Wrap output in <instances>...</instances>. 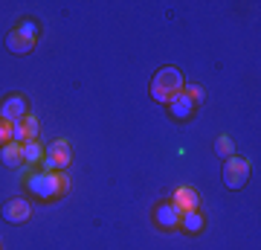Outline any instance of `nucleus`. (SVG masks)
Here are the masks:
<instances>
[{
	"instance_id": "f257e3e1",
	"label": "nucleus",
	"mask_w": 261,
	"mask_h": 250,
	"mask_svg": "<svg viewBox=\"0 0 261 250\" xmlns=\"http://www.w3.org/2000/svg\"><path fill=\"white\" fill-rule=\"evenodd\" d=\"M27 189L35 198H58V195L70 192V177L64 172H35V175H27Z\"/></svg>"
},
{
	"instance_id": "f03ea898",
	"label": "nucleus",
	"mask_w": 261,
	"mask_h": 250,
	"mask_svg": "<svg viewBox=\"0 0 261 250\" xmlns=\"http://www.w3.org/2000/svg\"><path fill=\"white\" fill-rule=\"evenodd\" d=\"M186 87V82H183V73H180L177 67H163V70H157V76H154V82H151V99L160 105H166L174 93H180Z\"/></svg>"
},
{
	"instance_id": "7ed1b4c3",
	"label": "nucleus",
	"mask_w": 261,
	"mask_h": 250,
	"mask_svg": "<svg viewBox=\"0 0 261 250\" xmlns=\"http://www.w3.org/2000/svg\"><path fill=\"white\" fill-rule=\"evenodd\" d=\"M73 163V148H70V140H53L47 148H44V160L38 163L41 172H64Z\"/></svg>"
},
{
	"instance_id": "20e7f679",
	"label": "nucleus",
	"mask_w": 261,
	"mask_h": 250,
	"mask_svg": "<svg viewBox=\"0 0 261 250\" xmlns=\"http://www.w3.org/2000/svg\"><path fill=\"white\" fill-rule=\"evenodd\" d=\"M247 180H250V160L238 157V154L226 157L224 160V184L229 189H244Z\"/></svg>"
},
{
	"instance_id": "39448f33",
	"label": "nucleus",
	"mask_w": 261,
	"mask_h": 250,
	"mask_svg": "<svg viewBox=\"0 0 261 250\" xmlns=\"http://www.w3.org/2000/svg\"><path fill=\"white\" fill-rule=\"evenodd\" d=\"M27 117V99L23 96H18V93H12V96H6L3 102H0V120H6V122H15L23 120Z\"/></svg>"
},
{
	"instance_id": "423d86ee",
	"label": "nucleus",
	"mask_w": 261,
	"mask_h": 250,
	"mask_svg": "<svg viewBox=\"0 0 261 250\" xmlns=\"http://www.w3.org/2000/svg\"><path fill=\"white\" fill-rule=\"evenodd\" d=\"M29 215H32V207H29L27 198H12L3 204V218L9 224H23L29 221Z\"/></svg>"
},
{
	"instance_id": "0eeeda50",
	"label": "nucleus",
	"mask_w": 261,
	"mask_h": 250,
	"mask_svg": "<svg viewBox=\"0 0 261 250\" xmlns=\"http://www.w3.org/2000/svg\"><path fill=\"white\" fill-rule=\"evenodd\" d=\"M12 140L15 143H32V140H38V120L32 117V113H27L23 120H18L15 125H12Z\"/></svg>"
},
{
	"instance_id": "6e6552de",
	"label": "nucleus",
	"mask_w": 261,
	"mask_h": 250,
	"mask_svg": "<svg viewBox=\"0 0 261 250\" xmlns=\"http://www.w3.org/2000/svg\"><path fill=\"white\" fill-rule=\"evenodd\" d=\"M154 221H157L160 227H166V230H177L180 210L171 204V201H166V204H157V210H154Z\"/></svg>"
},
{
	"instance_id": "1a4fd4ad",
	"label": "nucleus",
	"mask_w": 261,
	"mask_h": 250,
	"mask_svg": "<svg viewBox=\"0 0 261 250\" xmlns=\"http://www.w3.org/2000/svg\"><path fill=\"white\" fill-rule=\"evenodd\" d=\"M166 105H168V111H171V117H174V120H189V117L195 113V102H192V99H189L183 90L174 93V96H171Z\"/></svg>"
},
{
	"instance_id": "9d476101",
	"label": "nucleus",
	"mask_w": 261,
	"mask_h": 250,
	"mask_svg": "<svg viewBox=\"0 0 261 250\" xmlns=\"http://www.w3.org/2000/svg\"><path fill=\"white\" fill-rule=\"evenodd\" d=\"M171 204L177 207L180 213H189V210H197L200 198H197V192L192 186H180L177 192H174V198H171Z\"/></svg>"
},
{
	"instance_id": "9b49d317",
	"label": "nucleus",
	"mask_w": 261,
	"mask_h": 250,
	"mask_svg": "<svg viewBox=\"0 0 261 250\" xmlns=\"http://www.w3.org/2000/svg\"><path fill=\"white\" fill-rule=\"evenodd\" d=\"M0 163L3 166H9V169H18V166H23V146L20 143H6V146L0 148Z\"/></svg>"
},
{
	"instance_id": "f8f14e48",
	"label": "nucleus",
	"mask_w": 261,
	"mask_h": 250,
	"mask_svg": "<svg viewBox=\"0 0 261 250\" xmlns=\"http://www.w3.org/2000/svg\"><path fill=\"white\" fill-rule=\"evenodd\" d=\"M6 50H9V53H15V56H27V53H32V50H35V41H29V38L18 35V32L12 29L9 35H6Z\"/></svg>"
},
{
	"instance_id": "ddd939ff",
	"label": "nucleus",
	"mask_w": 261,
	"mask_h": 250,
	"mask_svg": "<svg viewBox=\"0 0 261 250\" xmlns=\"http://www.w3.org/2000/svg\"><path fill=\"white\" fill-rule=\"evenodd\" d=\"M180 230H186V233H200L203 230V215L197 213V210H189V213H180V224H177Z\"/></svg>"
},
{
	"instance_id": "4468645a",
	"label": "nucleus",
	"mask_w": 261,
	"mask_h": 250,
	"mask_svg": "<svg viewBox=\"0 0 261 250\" xmlns=\"http://www.w3.org/2000/svg\"><path fill=\"white\" fill-rule=\"evenodd\" d=\"M44 160V146L32 140V143H23V166H38Z\"/></svg>"
},
{
	"instance_id": "2eb2a0df",
	"label": "nucleus",
	"mask_w": 261,
	"mask_h": 250,
	"mask_svg": "<svg viewBox=\"0 0 261 250\" xmlns=\"http://www.w3.org/2000/svg\"><path fill=\"white\" fill-rule=\"evenodd\" d=\"M215 151H218V157H232L235 154V143H232V137L229 134H221V137L215 140Z\"/></svg>"
},
{
	"instance_id": "dca6fc26",
	"label": "nucleus",
	"mask_w": 261,
	"mask_h": 250,
	"mask_svg": "<svg viewBox=\"0 0 261 250\" xmlns=\"http://www.w3.org/2000/svg\"><path fill=\"white\" fill-rule=\"evenodd\" d=\"M15 32L23 35V38H29V41H38V24H35V20H29V18L20 20L18 27H15Z\"/></svg>"
},
{
	"instance_id": "f3484780",
	"label": "nucleus",
	"mask_w": 261,
	"mask_h": 250,
	"mask_svg": "<svg viewBox=\"0 0 261 250\" xmlns=\"http://www.w3.org/2000/svg\"><path fill=\"white\" fill-rule=\"evenodd\" d=\"M183 93H186V96H189L195 105H200V102H203V96H206L200 84H186V87H183Z\"/></svg>"
},
{
	"instance_id": "a211bd4d",
	"label": "nucleus",
	"mask_w": 261,
	"mask_h": 250,
	"mask_svg": "<svg viewBox=\"0 0 261 250\" xmlns=\"http://www.w3.org/2000/svg\"><path fill=\"white\" fill-rule=\"evenodd\" d=\"M6 143H12V122L0 120V148L6 146Z\"/></svg>"
},
{
	"instance_id": "6ab92c4d",
	"label": "nucleus",
	"mask_w": 261,
	"mask_h": 250,
	"mask_svg": "<svg viewBox=\"0 0 261 250\" xmlns=\"http://www.w3.org/2000/svg\"><path fill=\"white\" fill-rule=\"evenodd\" d=\"M0 250H3V247H0Z\"/></svg>"
}]
</instances>
